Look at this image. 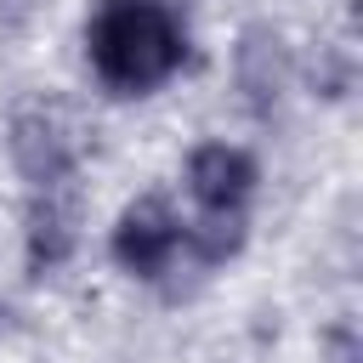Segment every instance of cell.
Masks as SVG:
<instances>
[{
  "label": "cell",
  "mask_w": 363,
  "mask_h": 363,
  "mask_svg": "<svg viewBox=\"0 0 363 363\" xmlns=\"http://www.w3.org/2000/svg\"><path fill=\"white\" fill-rule=\"evenodd\" d=\"M96 62L119 85H147L176 62V28L147 0H113L96 17Z\"/></svg>",
  "instance_id": "obj_1"
},
{
  "label": "cell",
  "mask_w": 363,
  "mask_h": 363,
  "mask_svg": "<svg viewBox=\"0 0 363 363\" xmlns=\"http://www.w3.org/2000/svg\"><path fill=\"white\" fill-rule=\"evenodd\" d=\"M244 159L238 153H227V147H210V153H199L193 159V187H199V199L204 204H227V199H238V187H244Z\"/></svg>",
  "instance_id": "obj_2"
}]
</instances>
